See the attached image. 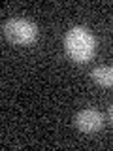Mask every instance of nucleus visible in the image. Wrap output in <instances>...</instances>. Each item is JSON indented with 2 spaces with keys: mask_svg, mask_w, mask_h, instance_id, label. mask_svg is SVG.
<instances>
[{
  "mask_svg": "<svg viewBox=\"0 0 113 151\" xmlns=\"http://www.w3.org/2000/svg\"><path fill=\"white\" fill-rule=\"evenodd\" d=\"M64 51L75 64H85L92 60L96 53V38L85 27H74L64 36Z\"/></svg>",
  "mask_w": 113,
  "mask_h": 151,
  "instance_id": "f257e3e1",
  "label": "nucleus"
},
{
  "mask_svg": "<svg viewBox=\"0 0 113 151\" xmlns=\"http://www.w3.org/2000/svg\"><path fill=\"white\" fill-rule=\"evenodd\" d=\"M2 34L13 45H32L38 40V27L28 19L13 17L2 25Z\"/></svg>",
  "mask_w": 113,
  "mask_h": 151,
  "instance_id": "f03ea898",
  "label": "nucleus"
},
{
  "mask_svg": "<svg viewBox=\"0 0 113 151\" xmlns=\"http://www.w3.org/2000/svg\"><path fill=\"white\" fill-rule=\"evenodd\" d=\"M74 123L77 127L79 132L83 134H94V132L102 130L104 127V115L98 110H81L77 111V115L74 117Z\"/></svg>",
  "mask_w": 113,
  "mask_h": 151,
  "instance_id": "7ed1b4c3",
  "label": "nucleus"
},
{
  "mask_svg": "<svg viewBox=\"0 0 113 151\" xmlns=\"http://www.w3.org/2000/svg\"><path fill=\"white\" fill-rule=\"evenodd\" d=\"M91 76H92V81L96 85H100V87H104V89L113 87V66H109V64L96 66Z\"/></svg>",
  "mask_w": 113,
  "mask_h": 151,
  "instance_id": "20e7f679",
  "label": "nucleus"
},
{
  "mask_svg": "<svg viewBox=\"0 0 113 151\" xmlns=\"http://www.w3.org/2000/svg\"><path fill=\"white\" fill-rule=\"evenodd\" d=\"M109 121H111V123H113V106H111V108H109Z\"/></svg>",
  "mask_w": 113,
  "mask_h": 151,
  "instance_id": "39448f33",
  "label": "nucleus"
}]
</instances>
